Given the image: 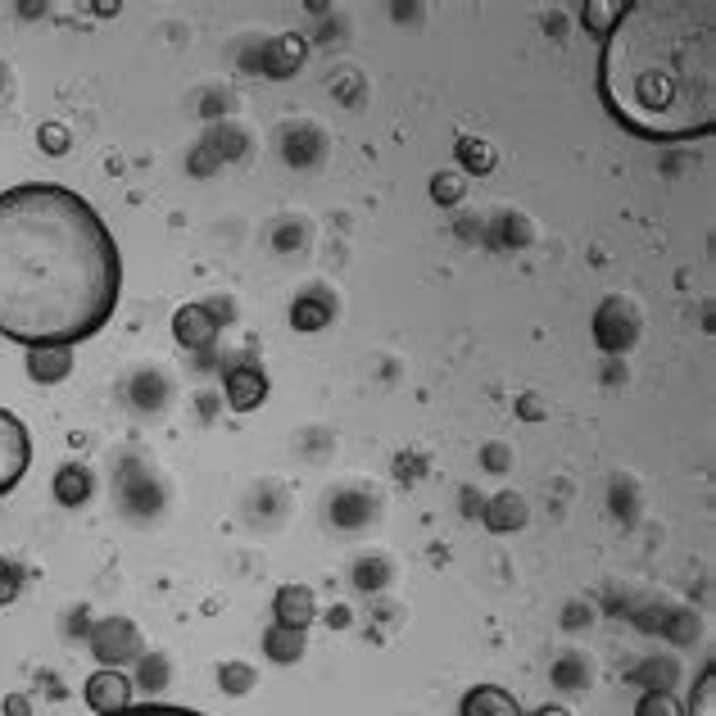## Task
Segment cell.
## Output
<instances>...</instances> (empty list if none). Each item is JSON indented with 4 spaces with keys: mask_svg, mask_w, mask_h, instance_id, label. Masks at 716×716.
Wrapping results in <instances>:
<instances>
[{
    "mask_svg": "<svg viewBox=\"0 0 716 716\" xmlns=\"http://www.w3.org/2000/svg\"><path fill=\"white\" fill-rule=\"evenodd\" d=\"M123 254L100 208L59 182L0 191V336L27 349H73L100 336Z\"/></svg>",
    "mask_w": 716,
    "mask_h": 716,
    "instance_id": "6da1fadb",
    "label": "cell"
},
{
    "mask_svg": "<svg viewBox=\"0 0 716 716\" xmlns=\"http://www.w3.org/2000/svg\"><path fill=\"white\" fill-rule=\"evenodd\" d=\"M599 100L640 141H703L716 132V5L631 0L599 50Z\"/></svg>",
    "mask_w": 716,
    "mask_h": 716,
    "instance_id": "7a4b0ae2",
    "label": "cell"
},
{
    "mask_svg": "<svg viewBox=\"0 0 716 716\" xmlns=\"http://www.w3.org/2000/svg\"><path fill=\"white\" fill-rule=\"evenodd\" d=\"M33 467V435H27L23 417L0 408V499H5Z\"/></svg>",
    "mask_w": 716,
    "mask_h": 716,
    "instance_id": "3957f363",
    "label": "cell"
},
{
    "mask_svg": "<svg viewBox=\"0 0 716 716\" xmlns=\"http://www.w3.org/2000/svg\"><path fill=\"white\" fill-rule=\"evenodd\" d=\"M82 699H86V707H92L96 716H114V712L132 707V680L118 667H100V671L86 676Z\"/></svg>",
    "mask_w": 716,
    "mask_h": 716,
    "instance_id": "277c9868",
    "label": "cell"
},
{
    "mask_svg": "<svg viewBox=\"0 0 716 716\" xmlns=\"http://www.w3.org/2000/svg\"><path fill=\"white\" fill-rule=\"evenodd\" d=\"M273 612H277V625L282 631H309L313 617H318V604H313V589L309 585H282L273 594Z\"/></svg>",
    "mask_w": 716,
    "mask_h": 716,
    "instance_id": "5b68a950",
    "label": "cell"
},
{
    "mask_svg": "<svg viewBox=\"0 0 716 716\" xmlns=\"http://www.w3.org/2000/svg\"><path fill=\"white\" fill-rule=\"evenodd\" d=\"M172 336L187 349H208L218 336V313H208L204 305H182L172 313Z\"/></svg>",
    "mask_w": 716,
    "mask_h": 716,
    "instance_id": "8992f818",
    "label": "cell"
},
{
    "mask_svg": "<svg viewBox=\"0 0 716 716\" xmlns=\"http://www.w3.org/2000/svg\"><path fill=\"white\" fill-rule=\"evenodd\" d=\"M223 395L236 413H254L263 399H267V377L259 368H231L223 377Z\"/></svg>",
    "mask_w": 716,
    "mask_h": 716,
    "instance_id": "52a82bcc",
    "label": "cell"
},
{
    "mask_svg": "<svg viewBox=\"0 0 716 716\" xmlns=\"http://www.w3.org/2000/svg\"><path fill=\"white\" fill-rule=\"evenodd\" d=\"M463 716H522L517 699L503 690V684H476V690L463 694Z\"/></svg>",
    "mask_w": 716,
    "mask_h": 716,
    "instance_id": "ba28073f",
    "label": "cell"
},
{
    "mask_svg": "<svg viewBox=\"0 0 716 716\" xmlns=\"http://www.w3.org/2000/svg\"><path fill=\"white\" fill-rule=\"evenodd\" d=\"M73 372V349H27V377L41 385H59Z\"/></svg>",
    "mask_w": 716,
    "mask_h": 716,
    "instance_id": "9c48e42d",
    "label": "cell"
},
{
    "mask_svg": "<svg viewBox=\"0 0 716 716\" xmlns=\"http://www.w3.org/2000/svg\"><path fill=\"white\" fill-rule=\"evenodd\" d=\"M55 499L64 503V509H82L86 499H92V472H86L82 463H64L55 472Z\"/></svg>",
    "mask_w": 716,
    "mask_h": 716,
    "instance_id": "30bf717a",
    "label": "cell"
},
{
    "mask_svg": "<svg viewBox=\"0 0 716 716\" xmlns=\"http://www.w3.org/2000/svg\"><path fill=\"white\" fill-rule=\"evenodd\" d=\"M522 522H526V503H522L513 490L490 499V509H486V526H490L494 535H509V530H517Z\"/></svg>",
    "mask_w": 716,
    "mask_h": 716,
    "instance_id": "8fae6325",
    "label": "cell"
},
{
    "mask_svg": "<svg viewBox=\"0 0 716 716\" xmlns=\"http://www.w3.org/2000/svg\"><path fill=\"white\" fill-rule=\"evenodd\" d=\"M454 155H458V164H463L467 172H476V177L494 172V151H490L486 141H476V136H458V141H454Z\"/></svg>",
    "mask_w": 716,
    "mask_h": 716,
    "instance_id": "7c38bea8",
    "label": "cell"
},
{
    "mask_svg": "<svg viewBox=\"0 0 716 716\" xmlns=\"http://www.w3.org/2000/svg\"><path fill=\"white\" fill-rule=\"evenodd\" d=\"M263 648L273 663H295L305 653V635L300 631H282V625H273V631L263 635Z\"/></svg>",
    "mask_w": 716,
    "mask_h": 716,
    "instance_id": "4fadbf2b",
    "label": "cell"
},
{
    "mask_svg": "<svg viewBox=\"0 0 716 716\" xmlns=\"http://www.w3.org/2000/svg\"><path fill=\"white\" fill-rule=\"evenodd\" d=\"M290 322H295V332H322V326L332 322V309H326L322 300H295Z\"/></svg>",
    "mask_w": 716,
    "mask_h": 716,
    "instance_id": "5bb4252c",
    "label": "cell"
},
{
    "mask_svg": "<svg viewBox=\"0 0 716 716\" xmlns=\"http://www.w3.org/2000/svg\"><path fill=\"white\" fill-rule=\"evenodd\" d=\"M684 716H716V671L707 667L694 684V694H690V712Z\"/></svg>",
    "mask_w": 716,
    "mask_h": 716,
    "instance_id": "9a60e30c",
    "label": "cell"
},
{
    "mask_svg": "<svg viewBox=\"0 0 716 716\" xmlns=\"http://www.w3.org/2000/svg\"><path fill=\"white\" fill-rule=\"evenodd\" d=\"M463 191H467V182L458 172H435L431 177V200L435 204H463Z\"/></svg>",
    "mask_w": 716,
    "mask_h": 716,
    "instance_id": "2e32d148",
    "label": "cell"
},
{
    "mask_svg": "<svg viewBox=\"0 0 716 716\" xmlns=\"http://www.w3.org/2000/svg\"><path fill=\"white\" fill-rule=\"evenodd\" d=\"M635 716H684V712H680L676 694H667V690H648V694L640 699Z\"/></svg>",
    "mask_w": 716,
    "mask_h": 716,
    "instance_id": "e0dca14e",
    "label": "cell"
},
{
    "mask_svg": "<svg viewBox=\"0 0 716 716\" xmlns=\"http://www.w3.org/2000/svg\"><path fill=\"white\" fill-rule=\"evenodd\" d=\"M37 145H41L46 155H69L73 136H69V128H64V123H46V128L37 132Z\"/></svg>",
    "mask_w": 716,
    "mask_h": 716,
    "instance_id": "ac0fdd59",
    "label": "cell"
},
{
    "mask_svg": "<svg viewBox=\"0 0 716 716\" xmlns=\"http://www.w3.org/2000/svg\"><path fill=\"white\" fill-rule=\"evenodd\" d=\"M19 589H23V572L10 558H0V608H10L19 599Z\"/></svg>",
    "mask_w": 716,
    "mask_h": 716,
    "instance_id": "d6986e66",
    "label": "cell"
},
{
    "mask_svg": "<svg viewBox=\"0 0 716 716\" xmlns=\"http://www.w3.org/2000/svg\"><path fill=\"white\" fill-rule=\"evenodd\" d=\"M114 716H204V712H191V707H177V703H141V707H123Z\"/></svg>",
    "mask_w": 716,
    "mask_h": 716,
    "instance_id": "ffe728a7",
    "label": "cell"
},
{
    "mask_svg": "<svg viewBox=\"0 0 716 716\" xmlns=\"http://www.w3.org/2000/svg\"><path fill=\"white\" fill-rule=\"evenodd\" d=\"M617 10L621 5H604V0H594V5H585V27H594V33H608Z\"/></svg>",
    "mask_w": 716,
    "mask_h": 716,
    "instance_id": "44dd1931",
    "label": "cell"
},
{
    "mask_svg": "<svg viewBox=\"0 0 716 716\" xmlns=\"http://www.w3.org/2000/svg\"><path fill=\"white\" fill-rule=\"evenodd\" d=\"M0 712H5V716H33V699H27V694H5Z\"/></svg>",
    "mask_w": 716,
    "mask_h": 716,
    "instance_id": "7402d4cb",
    "label": "cell"
},
{
    "mask_svg": "<svg viewBox=\"0 0 716 716\" xmlns=\"http://www.w3.org/2000/svg\"><path fill=\"white\" fill-rule=\"evenodd\" d=\"M517 413L526 417V422H535V417H540L545 408H540V399H535V395H522V399H517Z\"/></svg>",
    "mask_w": 716,
    "mask_h": 716,
    "instance_id": "603a6c76",
    "label": "cell"
},
{
    "mask_svg": "<svg viewBox=\"0 0 716 716\" xmlns=\"http://www.w3.org/2000/svg\"><path fill=\"white\" fill-rule=\"evenodd\" d=\"M540 716H572V712L558 707V703H549V707H540Z\"/></svg>",
    "mask_w": 716,
    "mask_h": 716,
    "instance_id": "cb8c5ba5",
    "label": "cell"
}]
</instances>
